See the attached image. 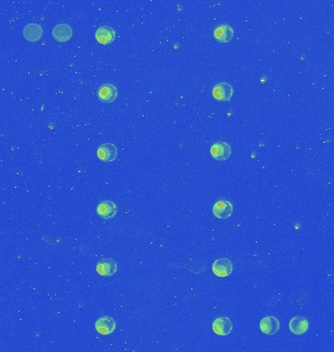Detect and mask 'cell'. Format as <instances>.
<instances>
[{"instance_id":"8992f818","label":"cell","mask_w":334,"mask_h":352,"mask_svg":"<svg viewBox=\"0 0 334 352\" xmlns=\"http://www.w3.org/2000/svg\"><path fill=\"white\" fill-rule=\"evenodd\" d=\"M233 205L229 201L220 200L216 204H214L212 208V212L215 217L219 219H226L229 218L233 213Z\"/></svg>"},{"instance_id":"52a82bcc","label":"cell","mask_w":334,"mask_h":352,"mask_svg":"<svg viewBox=\"0 0 334 352\" xmlns=\"http://www.w3.org/2000/svg\"><path fill=\"white\" fill-rule=\"evenodd\" d=\"M212 330L218 336H228L233 331V323L227 317H218L212 323Z\"/></svg>"},{"instance_id":"8fae6325","label":"cell","mask_w":334,"mask_h":352,"mask_svg":"<svg viewBox=\"0 0 334 352\" xmlns=\"http://www.w3.org/2000/svg\"><path fill=\"white\" fill-rule=\"evenodd\" d=\"M97 41L103 45H108L115 38V31L110 26H101L95 32Z\"/></svg>"},{"instance_id":"5b68a950","label":"cell","mask_w":334,"mask_h":352,"mask_svg":"<svg viewBox=\"0 0 334 352\" xmlns=\"http://www.w3.org/2000/svg\"><path fill=\"white\" fill-rule=\"evenodd\" d=\"M281 324L278 318L274 316H266L260 321V330L267 336H273L280 331Z\"/></svg>"},{"instance_id":"5bb4252c","label":"cell","mask_w":334,"mask_h":352,"mask_svg":"<svg viewBox=\"0 0 334 352\" xmlns=\"http://www.w3.org/2000/svg\"><path fill=\"white\" fill-rule=\"evenodd\" d=\"M117 97V89L114 85L107 83L102 85L98 90V98L104 103H111Z\"/></svg>"},{"instance_id":"9a60e30c","label":"cell","mask_w":334,"mask_h":352,"mask_svg":"<svg viewBox=\"0 0 334 352\" xmlns=\"http://www.w3.org/2000/svg\"><path fill=\"white\" fill-rule=\"evenodd\" d=\"M23 34H24V37L28 41L36 42L42 37L43 30H42V27L40 25L32 23V24H29L25 27V29L23 31Z\"/></svg>"},{"instance_id":"277c9868","label":"cell","mask_w":334,"mask_h":352,"mask_svg":"<svg viewBox=\"0 0 334 352\" xmlns=\"http://www.w3.org/2000/svg\"><path fill=\"white\" fill-rule=\"evenodd\" d=\"M117 149L111 143L100 145L97 149V156L100 160L104 162H111L117 158Z\"/></svg>"},{"instance_id":"3957f363","label":"cell","mask_w":334,"mask_h":352,"mask_svg":"<svg viewBox=\"0 0 334 352\" xmlns=\"http://www.w3.org/2000/svg\"><path fill=\"white\" fill-rule=\"evenodd\" d=\"M233 263L228 258H219L216 261H214L212 265V271L214 275L220 278H225L230 276L233 272Z\"/></svg>"},{"instance_id":"2e32d148","label":"cell","mask_w":334,"mask_h":352,"mask_svg":"<svg viewBox=\"0 0 334 352\" xmlns=\"http://www.w3.org/2000/svg\"><path fill=\"white\" fill-rule=\"evenodd\" d=\"M309 329V321L302 316H296L289 322V330L294 335H304Z\"/></svg>"},{"instance_id":"6da1fadb","label":"cell","mask_w":334,"mask_h":352,"mask_svg":"<svg viewBox=\"0 0 334 352\" xmlns=\"http://www.w3.org/2000/svg\"><path fill=\"white\" fill-rule=\"evenodd\" d=\"M234 94L233 86L228 82H220L216 84L212 89V95L214 99L220 102L229 101Z\"/></svg>"},{"instance_id":"7a4b0ae2","label":"cell","mask_w":334,"mask_h":352,"mask_svg":"<svg viewBox=\"0 0 334 352\" xmlns=\"http://www.w3.org/2000/svg\"><path fill=\"white\" fill-rule=\"evenodd\" d=\"M210 154L214 160H226L232 155V148L227 142H217L212 145L210 149Z\"/></svg>"},{"instance_id":"ba28073f","label":"cell","mask_w":334,"mask_h":352,"mask_svg":"<svg viewBox=\"0 0 334 352\" xmlns=\"http://www.w3.org/2000/svg\"><path fill=\"white\" fill-rule=\"evenodd\" d=\"M96 270L103 277H111L116 272L117 264L111 258H104L97 263Z\"/></svg>"},{"instance_id":"4fadbf2b","label":"cell","mask_w":334,"mask_h":352,"mask_svg":"<svg viewBox=\"0 0 334 352\" xmlns=\"http://www.w3.org/2000/svg\"><path fill=\"white\" fill-rule=\"evenodd\" d=\"M213 35L218 42L228 43L234 37V29L230 25H221L214 30Z\"/></svg>"},{"instance_id":"30bf717a","label":"cell","mask_w":334,"mask_h":352,"mask_svg":"<svg viewBox=\"0 0 334 352\" xmlns=\"http://www.w3.org/2000/svg\"><path fill=\"white\" fill-rule=\"evenodd\" d=\"M115 321L109 316H103L96 321V331L101 335H111L115 331Z\"/></svg>"},{"instance_id":"9c48e42d","label":"cell","mask_w":334,"mask_h":352,"mask_svg":"<svg viewBox=\"0 0 334 352\" xmlns=\"http://www.w3.org/2000/svg\"><path fill=\"white\" fill-rule=\"evenodd\" d=\"M97 213L101 218L105 220L111 219L117 213L116 205L111 201H103L97 207Z\"/></svg>"},{"instance_id":"7c38bea8","label":"cell","mask_w":334,"mask_h":352,"mask_svg":"<svg viewBox=\"0 0 334 352\" xmlns=\"http://www.w3.org/2000/svg\"><path fill=\"white\" fill-rule=\"evenodd\" d=\"M52 35L54 39L58 42L69 41L73 36V29L68 24H59L55 26L52 31Z\"/></svg>"}]
</instances>
